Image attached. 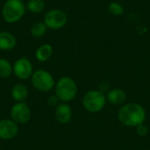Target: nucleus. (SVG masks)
Listing matches in <instances>:
<instances>
[{
    "label": "nucleus",
    "mask_w": 150,
    "mask_h": 150,
    "mask_svg": "<svg viewBox=\"0 0 150 150\" xmlns=\"http://www.w3.org/2000/svg\"><path fill=\"white\" fill-rule=\"evenodd\" d=\"M118 119L121 124L127 127H136L144 123L146 120V111L140 104L128 103L119 110Z\"/></svg>",
    "instance_id": "nucleus-1"
},
{
    "label": "nucleus",
    "mask_w": 150,
    "mask_h": 150,
    "mask_svg": "<svg viewBox=\"0 0 150 150\" xmlns=\"http://www.w3.org/2000/svg\"><path fill=\"white\" fill-rule=\"evenodd\" d=\"M26 11L25 4L22 0H6L2 8V18L9 24L18 22Z\"/></svg>",
    "instance_id": "nucleus-2"
},
{
    "label": "nucleus",
    "mask_w": 150,
    "mask_h": 150,
    "mask_svg": "<svg viewBox=\"0 0 150 150\" xmlns=\"http://www.w3.org/2000/svg\"><path fill=\"white\" fill-rule=\"evenodd\" d=\"M55 94L60 101L64 103L72 100L77 94V85L71 77L60 78L55 85Z\"/></svg>",
    "instance_id": "nucleus-3"
},
{
    "label": "nucleus",
    "mask_w": 150,
    "mask_h": 150,
    "mask_svg": "<svg viewBox=\"0 0 150 150\" xmlns=\"http://www.w3.org/2000/svg\"><path fill=\"white\" fill-rule=\"evenodd\" d=\"M105 94L98 90L87 91L83 97V105L84 109L90 112H98L102 111L106 105Z\"/></svg>",
    "instance_id": "nucleus-4"
},
{
    "label": "nucleus",
    "mask_w": 150,
    "mask_h": 150,
    "mask_svg": "<svg viewBox=\"0 0 150 150\" xmlns=\"http://www.w3.org/2000/svg\"><path fill=\"white\" fill-rule=\"evenodd\" d=\"M32 83L35 89L40 91L47 92L54 87L53 76L47 70L38 69L32 75Z\"/></svg>",
    "instance_id": "nucleus-5"
},
{
    "label": "nucleus",
    "mask_w": 150,
    "mask_h": 150,
    "mask_svg": "<svg viewBox=\"0 0 150 150\" xmlns=\"http://www.w3.org/2000/svg\"><path fill=\"white\" fill-rule=\"evenodd\" d=\"M68 16L65 11L60 9H52L48 11L44 17V23L48 29L59 30L66 25Z\"/></svg>",
    "instance_id": "nucleus-6"
},
{
    "label": "nucleus",
    "mask_w": 150,
    "mask_h": 150,
    "mask_svg": "<svg viewBox=\"0 0 150 150\" xmlns=\"http://www.w3.org/2000/svg\"><path fill=\"white\" fill-rule=\"evenodd\" d=\"M11 117L17 124H25L31 118V111L28 105L24 102L15 104L11 110Z\"/></svg>",
    "instance_id": "nucleus-7"
},
{
    "label": "nucleus",
    "mask_w": 150,
    "mask_h": 150,
    "mask_svg": "<svg viewBox=\"0 0 150 150\" xmlns=\"http://www.w3.org/2000/svg\"><path fill=\"white\" fill-rule=\"evenodd\" d=\"M13 73L18 79L25 80L29 78L33 73L32 62L25 57L19 58L13 65Z\"/></svg>",
    "instance_id": "nucleus-8"
},
{
    "label": "nucleus",
    "mask_w": 150,
    "mask_h": 150,
    "mask_svg": "<svg viewBox=\"0 0 150 150\" xmlns=\"http://www.w3.org/2000/svg\"><path fill=\"white\" fill-rule=\"evenodd\" d=\"M18 132V127L16 122L11 120H0V138L3 140H11L14 138Z\"/></svg>",
    "instance_id": "nucleus-9"
},
{
    "label": "nucleus",
    "mask_w": 150,
    "mask_h": 150,
    "mask_svg": "<svg viewBox=\"0 0 150 150\" xmlns=\"http://www.w3.org/2000/svg\"><path fill=\"white\" fill-rule=\"evenodd\" d=\"M56 120L61 124H68L72 119V110L66 103L58 105L54 111Z\"/></svg>",
    "instance_id": "nucleus-10"
},
{
    "label": "nucleus",
    "mask_w": 150,
    "mask_h": 150,
    "mask_svg": "<svg viewBox=\"0 0 150 150\" xmlns=\"http://www.w3.org/2000/svg\"><path fill=\"white\" fill-rule=\"evenodd\" d=\"M17 44L16 37L10 32H0V50L9 51L11 50Z\"/></svg>",
    "instance_id": "nucleus-11"
},
{
    "label": "nucleus",
    "mask_w": 150,
    "mask_h": 150,
    "mask_svg": "<svg viewBox=\"0 0 150 150\" xmlns=\"http://www.w3.org/2000/svg\"><path fill=\"white\" fill-rule=\"evenodd\" d=\"M105 97H106V100L112 105H121L127 99L126 92L119 88L110 90L105 94Z\"/></svg>",
    "instance_id": "nucleus-12"
},
{
    "label": "nucleus",
    "mask_w": 150,
    "mask_h": 150,
    "mask_svg": "<svg viewBox=\"0 0 150 150\" xmlns=\"http://www.w3.org/2000/svg\"><path fill=\"white\" fill-rule=\"evenodd\" d=\"M53 54V47L50 44H43L38 47L35 52V57L39 62L47 61Z\"/></svg>",
    "instance_id": "nucleus-13"
},
{
    "label": "nucleus",
    "mask_w": 150,
    "mask_h": 150,
    "mask_svg": "<svg viewBox=\"0 0 150 150\" xmlns=\"http://www.w3.org/2000/svg\"><path fill=\"white\" fill-rule=\"evenodd\" d=\"M27 95H28L27 88L25 87V85L22 83L16 84L11 90V96L16 101H19V102L24 101L27 98Z\"/></svg>",
    "instance_id": "nucleus-14"
},
{
    "label": "nucleus",
    "mask_w": 150,
    "mask_h": 150,
    "mask_svg": "<svg viewBox=\"0 0 150 150\" xmlns=\"http://www.w3.org/2000/svg\"><path fill=\"white\" fill-rule=\"evenodd\" d=\"M26 10L32 13L39 14L42 12L45 9L46 4L44 0H28L25 4Z\"/></svg>",
    "instance_id": "nucleus-15"
},
{
    "label": "nucleus",
    "mask_w": 150,
    "mask_h": 150,
    "mask_svg": "<svg viewBox=\"0 0 150 150\" xmlns=\"http://www.w3.org/2000/svg\"><path fill=\"white\" fill-rule=\"evenodd\" d=\"M47 26L46 25V24L43 22H36L34 23L30 30V33L32 34V36L35 37V38H40L42 36H44L47 31Z\"/></svg>",
    "instance_id": "nucleus-16"
},
{
    "label": "nucleus",
    "mask_w": 150,
    "mask_h": 150,
    "mask_svg": "<svg viewBox=\"0 0 150 150\" xmlns=\"http://www.w3.org/2000/svg\"><path fill=\"white\" fill-rule=\"evenodd\" d=\"M13 72V67L6 59L0 58V77L7 78Z\"/></svg>",
    "instance_id": "nucleus-17"
},
{
    "label": "nucleus",
    "mask_w": 150,
    "mask_h": 150,
    "mask_svg": "<svg viewBox=\"0 0 150 150\" xmlns=\"http://www.w3.org/2000/svg\"><path fill=\"white\" fill-rule=\"evenodd\" d=\"M108 11L112 15L114 16H120L124 13V8L122 4L117 2H112L108 5Z\"/></svg>",
    "instance_id": "nucleus-18"
},
{
    "label": "nucleus",
    "mask_w": 150,
    "mask_h": 150,
    "mask_svg": "<svg viewBox=\"0 0 150 150\" xmlns=\"http://www.w3.org/2000/svg\"><path fill=\"white\" fill-rule=\"evenodd\" d=\"M149 127L144 123L143 124H141V125H139V126L136 127V133H137V134L139 136L144 137V136H146V135L149 134Z\"/></svg>",
    "instance_id": "nucleus-19"
},
{
    "label": "nucleus",
    "mask_w": 150,
    "mask_h": 150,
    "mask_svg": "<svg viewBox=\"0 0 150 150\" xmlns=\"http://www.w3.org/2000/svg\"><path fill=\"white\" fill-rule=\"evenodd\" d=\"M58 101H59V99H58V98L56 97V95H55V96H51V97H49L48 99H47V104H48L50 106H54V105H56L58 104Z\"/></svg>",
    "instance_id": "nucleus-20"
},
{
    "label": "nucleus",
    "mask_w": 150,
    "mask_h": 150,
    "mask_svg": "<svg viewBox=\"0 0 150 150\" xmlns=\"http://www.w3.org/2000/svg\"><path fill=\"white\" fill-rule=\"evenodd\" d=\"M101 92H103L104 94H106L110 90H109V84L107 83H102L100 85H99V90Z\"/></svg>",
    "instance_id": "nucleus-21"
}]
</instances>
